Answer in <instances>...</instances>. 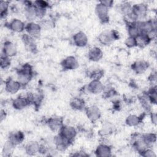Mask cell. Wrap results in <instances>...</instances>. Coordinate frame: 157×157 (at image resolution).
I'll return each instance as SVG.
<instances>
[{
    "label": "cell",
    "instance_id": "obj_1",
    "mask_svg": "<svg viewBox=\"0 0 157 157\" xmlns=\"http://www.w3.org/2000/svg\"><path fill=\"white\" fill-rule=\"evenodd\" d=\"M33 76V67L28 63L24 64L17 69V80L20 82L22 87L28 84Z\"/></svg>",
    "mask_w": 157,
    "mask_h": 157
},
{
    "label": "cell",
    "instance_id": "obj_2",
    "mask_svg": "<svg viewBox=\"0 0 157 157\" xmlns=\"http://www.w3.org/2000/svg\"><path fill=\"white\" fill-rule=\"evenodd\" d=\"M118 38L119 34L117 31L105 30L99 34L98 40L99 42L102 45H110Z\"/></svg>",
    "mask_w": 157,
    "mask_h": 157
},
{
    "label": "cell",
    "instance_id": "obj_3",
    "mask_svg": "<svg viewBox=\"0 0 157 157\" xmlns=\"http://www.w3.org/2000/svg\"><path fill=\"white\" fill-rule=\"evenodd\" d=\"M59 134L64 139L72 143L77 134V131L75 128L71 125L63 124L58 131Z\"/></svg>",
    "mask_w": 157,
    "mask_h": 157
},
{
    "label": "cell",
    "instance_id": "obj_4",
    "mask_svg": "<svg viewBox=\"0 0 157 157\" xmlns=\"http://www.w3.org/2000/svg\"><path fill=\"white\" fill-rule=\"evenodd\" d=\"M140 33L148 34L153 30L156 29V21L155 19L144 20L137 21Z\"/></svg>",
    "mask_w": 157,
    "mask_h": 157
},
{
    "label": "cell",
    "instance_id": "obj_5",
    "mask_svg": "<svg viewBox=\"0 0 157 157\" xmlns=\"http://www.w3.org/2000/svg\"><path fill=\"white\" fill-rule=\"evenodd\" d=\"M42 30L41 25L34 21L28 22L25 26V31L26 34L33 37L34 39H36L39 37Z\"/></svg>",
    "mask_w": 157,
    "mask_h": 157
},
{
    "label": "cell",
    "instance_id": "obj_6",
    "mask_svg": "<svg viewBox=\"0 0 157 157\" xmlns=\"http://www.w3.org/2000/svg\"><path fill=\"white\" fill-rule=\"evenodd\" d=\"M109 8L100 2H99L95 7L96 14L99 20L103 23H105L109 21Z\"/></svg>",
    "mask_w": 157,
    "mask_h": 157
},
{
    "label": "cell",
    "instance_id": "obj_7",
    "mask_svg": "<svg viewBox=\"0 0 157 157\" xmlns=\"http://www.w3.org/2000/svg\"><path fill=\"white\" fill-rule=\"evenodd\" d=\"M53 142L55 149L58 151H64L71 144L59 133L53 137Z\"/></svg>",
    "mask_w": 157,
    "mask_h": 157
},
{
    "label": "cell",
    "instance_id": "obj_8",
    "mask_svg": "<svg viewBox=\"0 0 157 157\" xmlns=\"http://www.w3.org/2000/svg\"><path fill=\"white\" fill-rule=\"evenodd\" d=\"M86 87V90L88 93L97 94L102 93L105 86L100 80H91Z\"/></svg>",
    "mask_w": 157,
    "mask_h": 157
},
{
    "label": "cell",
    "instance_id": "obj_9",
    "mask_svg": "<svg viewBox=\"0 0 157 157\" xmlns=\"http://www.w3.org/2000/svg\"><path fill=\"white\" fill-rule=\"evenodd\" d=\"M85 110L88 118L92 122L96 121L101 117V112L100 109L95 105H92L85 107Z\"/></svg>",
    "mask_w": 157,
    "mask_h": 157
},
{
    "label": "cell",
    "instance_id": "obj_10",
    "mask_svg": "<svg viewBox=\"0 0 157 157\" xmlns=\"http://www.w3.org/2000/svg\"><path fill=\"white\" fill-rule=\"evenodd\" d=\"M61 65L64 70H74L78 67V62L75 56H69L62 60Z\"/></svg>",
    "mask_w": 157,
    "mask_h": 157
},
{
    "label": "cell",
    "instance_id": "obj_11",
    "mask_svg": "<svg viewBox=\"0 0 157 157\" xmlns=\"http://www.w3.org/2000/svg\"><path fill=\"white\" fill-rule=\"evenodd\" d=\"M30 104V101L27 94L25 96H19L13 99L12 102L13 107L16 110H22Z\"/></svg>",
    "mask_w": 157,
    "mask_h": 157
},
{
    "label": "cell",
    "instance_id": "obj_12",
    "mask_svg": "<svg viewBox=\"0 0 157 157\" xmlns=\"http://www.w3.org/2000/svg\"><path fill=\"white\" fill-rule=\"evenodd\" d=\"M72 40L74 45L77 47H84L88 44V38L84 32L78 31L74 34L72 37Z\"/></svg>",
    "mask_w": 157,
    "mask_h": 157
},
{
    "label": "cell",
    "instance_id": "obj_13",
    "mask_svg": "<svg viewBox=\"0 0 157 157\" xmlns=\"http://www.w3.org/2000/svg\"><path fill=\"white\" fill-rule=\"evenodd\" d=\"M21 39L26 48L29 52L33 53H36L37 52V48L34 40L35 39L26 33L22 36Z\"/></svg>",
    "mask_w": 157,
    "mask_h": 157
},
{
    "label": "cell",
    "instance_id": "obj_14",
    "mask_svg": "<svg viewBox=\"0 0 157 157\" xmlns=\"http://www.w3.org/2000/svg\"><path fill=\"white\" fill-rule=\"evenodd\" d=\"M22 86L17 80L9 78L5 82V89L6 91L10 94H15L17 93Z\"/></svg>",
    "mask_w": 157,
    "mask_h": 157
},
{
    "label": "cell",
    "instance_id": "obj_15",
    "mask_svg": "<svg viewBox=\"0 0 157 157\" xmlns=\"http://www.w3.org/2000/svg\"><path fill=\"white\" fill-rule=\"evenodd\" d=\"M46 123L50 129L52 131H59L64 124L63 118L59 117H52L49 118L47 119Z\"/></svg>",
    "mask_w": 157,
    "mask_h": 157
},
{
    "label": "cell",
    "instance_id": "obj_16",
    "mask_svg": "<svg viewBox=\"0 0 157 157\" xmlns=\"http://www.w3.org/2000/svg\"><path fill=\"white\" fill-rule=\"evenodd\" d=\"M94 153L99 157H109L112 154V148L108 144L102 143L100 144L96 148Z\"/></svg>",
    "mask_w": 157,
    "mask_h": 157
},
{
    "label": "cell",
    "instance_id": "obj_17",
    "mask_svg": "<svg viewBox=\"0 0 157 157\" xmlns=\"http://www.w3.org/2000/svg\"><path fill=\"white\" fill-rule=\"evenodd\" d=\"M25 139V134L21 131H15L10 132L8 136V140L15 147L21 144Z\"/></svg>",
    "mask_w": 157,
    "mask_h": 157
},
{
    "label": "cell",
    "instance_id": "obj_18",
    "mask_svg": "<svg viewBox=\"0 0 157 157\" xmlns=\"http://www.w3.org/2000/svg\"><path fill=\"white\" fill-rule=\"evenodd\" d=\"M17 53V48L16 45L9 40H6L2 47V53L9 58L13 57L16 55Z\"/></svg>",
    "mask_w": 157,
    "mask_h": 157
},
{
    "label": "cell",
    "instance_id": "obj_19",
    "mask_svg": "<svg viewBox=\"0 0 157 157\" xmlns=\"http://www.w3.org/2000/svg\"><path fill=\"white\" fill-rule=\"evenodd\" d=\"M25 23L20 19L14 18L12 19L8 24L7 26L14 33H20L25 31Z\"/></svg>",
    "mask_w": 157,
    "mask_h": 157
},
{
    "label": "cell",
    "instance_id": "obj_20",
    "mask_svg": "<svg viewBox=\"0 0 157 157\" xmlns=\"http://www.w3.org/2000/svg\"><path fill=\"white\" fill-rule=\"evenodd\" d=\"M149 67L147 61L144 59H138L134 62L131 66L132 71L137 74H142L144 73Z\"/></svg>",
    "mask_w": 157,
    "mask_h": 157
},
{
    "label": "cell",
    "instance_id": "obj_21",
    "mask_svg": "<svg viewBox=\"0 0 157 157\" xmlns=\"http://www.w3.org/2000/svg\"><path fill=\"white\" fill-rule=\"evenodd\" d=\"M24 12L26 18L28 20H29V21H33L34 19L37 18L36 9L35 6L34 5V3L29 1L26 2Z\"/></svg>",
    "mask_w": 157,
    "mask_h": 157
},
{
    "label": "cell",
    "instance_id": "obj_22",
    "mask_svg": "<svg viewBox=\"0 0 157 157\" xmlns=\"http://www.w3.org/2000/svg\"><path fill=\"white\" fill-rule=\"evenodd\" d=\"M40 144L36 141L29 142L25 147V151L29 156H34L40 153Z\"/></svg>",
    "mask_w": 157,
    "mask_h": 157
},
{
    "label": "cell",
    "instance_id": "obj_23",
    "mask_svg": "<svg viewBox=\"0 0 157 157\" xmlns=\"http://www.w3.org/2000/svg\"><path fill=\"white\" fill-rule=\"evenodd\" d=\"M132 10L138 16L139 20L145 18L148 12V6L144 3H140L132 5Z\"/></svg>",
    "mask_w": 157,
    "mask_h": 157
},
{
    "label": "cell",
    "instance_id": "obj_24",
    "mask_svg": "<svg viewBox=\"0 0 157 157\" xmlns=\"http://www.w3.org/2000/svg\"><path fill=\"white\" fill-rule=\"evenodd\" d=\"M103 56L102 50L98 47H93L91 48L88 52V59L93 62L99 61Z\"/></svg>",
    "mask_w": 157,
    "mask_h": 157
},
{
    "label": "cell",
    "instance_id": "obj_25",
    "mask_svg": "<svg viewBox=\"0 0 157 157\" xmlns=\"http://www.w3.org/2000/svg\"><path fill=\"white\" fill-rule=\"evenodd\" d=\"M70 106L75 110H82L85 109V101L79 97H74L70 101Z\"/></svg>",
    "mask_w": 157,
    "mask_h": 157
},
{
    "label": "cell",
    "instance_id": "obj_26",
    "mask_svg": "<svg viewBox=\"0 0 157 157\" xmlns=\"http://www.w3.org/2000/svg\"><path fill=\"white\" fill-rule=\"evenodd\" d=\"M136 47H139L140 48H144L147 46L151 41L148 36L146 34L140 33L138 35L136 38Z\"/></svg>",
    "mask_w": 157,
    "mask_h": 157
},
{
    "label": "cell",
    "instance_id": "obj_27",
    "mask_svg": "<svg viewBox=\"0 0 157 157\" xmlns=\"http://www.w3.org/2000/svg\"><path fill=\"white\" fill-rule=\"evenodd\" d=\"M139 101L141 107L147 113L151 112V110L152 108V104L150 102L147 95L146 93H144L139 96Z\"/></svg>",
    "mask_w": 157,
    "mask_h": 157
},
{
    "label": "cell",
    "instance_id": "obj_28",
    "mask_svg": "<svg viewBox=\"0 0 157 157\" xmlns=\"http://www.w3.org/2000/svg\"><path fill=\"white\" fill-rule=\"evenodd\" d=\"M141 137L148 148H151L156 140V135L153 132H146L141 134Z\"/></svg>",
    "mask_w": 157,
    "mask_h": 157
},
{
    "label": "cell",
    "instance_id": "obj_29",
    "mask_svg": "<svg viewBox=\"0 0 157 157\" xmlns=\"http://www.w3.org/2000/svg\"><path fill=\"white\" fill-rule=\"evenodd\" d=\"M142 121V117L136 114H129L126 118V124L129 126H137Z\"/></svg>",
    "mask_w": 157,
    "mask_h": 157
},
{
    "label": "cell",
    "instance_id": "obj_30",
    "mask_svg": "<svg viewBox=\"0 0 157 157\" xmlns=\"http://www.w3.org/2000/svg\"><path fill=\"white\" fill-rule=\"evenodd\" d=\"M127 31L128 36L129 37L134 38H136L138 35L140 34V31L137 22L132 23H127Z\"/></svg>",
    "mask_w": 157,
    "mask_h": 157
},
{
    "label": "cell",
    "instance_id": "obj_31",
    "mask_svg": "<svg viewBox=\"0 0 157 157\" xmlns=\"http://www.w3.org/2000/svg\"><path fill=\"white\" fill-rule=\"evenodd\" d=\"M87 75L91 80H101L104 75V71L98 67L93 68L88 70Z\"/></svg>",
    "mask_w": 157,
    "mask_h": 157
},
{
    "label": "cell",
    "instance_id": "obj_32",
    "mask_svg": "<svg viewBox=\"0 0 157 157\" xmlns=\"http://www.w3.org/2000/svg\"><path fill=\"white\" fill-rule=\"evenodd\" d=\"M151 104H156L157 102V91L156 86H152L146 93Z\"/></svg>",
    "mask_w": 157,
    "mask_h": 157
},
{
    "label": "cell",
    "instance_id": "obj_33",
    "mask_svg": "<svg viewBox=\"0 0 157 157\" xmlns=\"http://www.w3.org/2000/svg\"><path fill=\"white\" fill-rule=\"evenodd\" d=\"M15 148V146L11 144L9 140H7L4 144L2 147V155L3 156H9L12 155L13 153V149Z\"/></svg>",
    "mask_w": 157,
    "mask_h": 157
},
{
    "label": "cell",
    "instance_id": "obj_34",
    "mask_svg": "<svg viewBox=\"0 0 157 157\" xmlns=\"http://www.w3.org/2000/svg\"><path fill=\"white\" fill-rule=\"evenodd\" d=\"M132 9V5L129 2H124L119 6V11L124 15L126 16L129 13Z\"/></svg>",
    "mask_w": 157,
    "mask_h": 157
},
{
    "label": "cell",
    "instance_id": "obj_35",
    "mask_svg": "<svg viewBox=\"0 0 157 157\" xmlns=\"http://www.w3.org/2000/svg\"><path fill=\"white\" fill-rule=\"evenodd\" d=\"M9 8V2L6 1H1L0 2V14L1 19L4 18L7 15Z\"/></svg>",
    "mask_w": 157,
    "mask_h": 157
},
{
    "label": "cell",
    "instance_id": "obj_36",
    "mask_svg": "<svg viewBox=\"0 0 157 157\" xmlns=\"http://www.w3.org/2000/svg\"><path fill=\"white\" fill-rule=\"evenodd\" d=\"M10 58L3 55L1 53V59H0V66L2 69H7L10 65Z\"/></svg>",
    "mask_w": 157,
    "mask_h": 157
},
{
    "label": "cell",
    "instance_id": "obj_37",
    "mask_svg": "<svg viewBox=\"0 0 157 157\" xmlns=\"http://www.w3.org/2000/svg\"><path fill=\"white\" fill-rule=\"evenodd\" d=\"M104 96L106 98H110L116 95L117 92L115 89L112 87H104V89L102 91Z\"/></svg>",
    "mask_w": 157,
    "mask_h": 157
},
{
    "label": "cell",
    "instance_id": "obj_38",
    "mask_svg": "<svg viewBox=\"0 0 157 157\" xmlns=\"http://www.w3.org/2000/svg\"><path fill=\"white\" fill-rule=\"evenodd\" d=\"M124 44L128 48H133L136 47V42L135 38L128 36L124 41Z\"/></svg>",
    "mask_w": 157,
    "mask_h": 157
},
{
    "label": "cell",
    "instance_id": "obj_39",
    "mask_svg": "<svg viewBox=\"0 0 157 157\" xmlns=\"http://www.w3.org/2000/svg\"><path fill=\"white\" fill-rule=\"evenodd\" d=\"M140 155L145 157H156V153L152 150L151 148H148L145 149L140 154Z\"/></svg>",
    "mask_w": 157,
    "mask_h": 157
},
{
    "label": "cell",
    "instance_id": "obj_40",
    "mask_svg": "<svg viewBox=\"0 0 157 157\" xmlns=\"http://www.w3.org/2000/svg\"><path fill=\"white\" fill-rule=\"evenodd\" d=\"M100 3H101L102 4L104 5L105 6L107 7L108 8H110L112 6L113 4V1H110V0H104V1H101L99 2Z\"/></svg>",
    "mask_w": 157,
    "mask_h": 157
},
{
    "label": "cell",
    "instance_id": "obj_41",
    "mask_svg": "<svg viewBox=\"0 0 157 157\" xmlns=\"http://www.w3.org/2000/svg\"><path fill=\"white\" fill-rule=\"evenodd\" d=\"M150 120L152 124L155 125L156 124L157 118H156V114L155 112H150Z\"/></svg>",
    "mask_w": 157,
    "mask_h": 157
},
{
    "label": "cell",
    "instance_id": "obj_42",
    "mask_svg": "<svg viewBox=\"0 0 157 157\" xmlns=\"http://www.w3.org/2000/svg\"><path fill=\"white\" fill-rule=\"evenodd\" d=\"M6 117V112L5 111V110L4 109H1V112H0V119H1V121H2L3 120H4Z\"/></svg>",
    "mask_w": 157,
    "mask_h": 157
},
{
    "label": "cell",
    "instance_id": "obj_43",
    "mask_svg": "<svg viewBox=\"0 0 157 157\" xmlns=\"http://www.w3.org/2000/svg\"><path fill=\"white\" fill-rule=\"evenodd\" d=\"M156 79V72L155 73H151V74L150 75L149 77V80L151 82H155Z\"/></svg>",
    "mask_w": 157,
    "mask_h": 157
}]
</instances>
